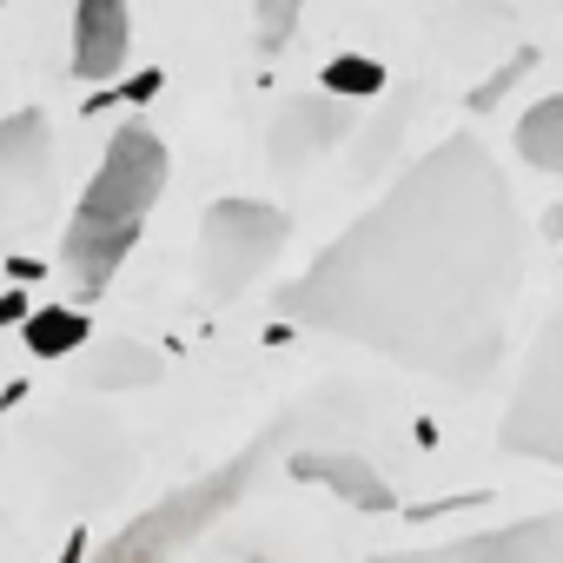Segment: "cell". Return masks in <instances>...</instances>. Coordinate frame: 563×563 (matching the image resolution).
<instances>
[{
    "instance_id": "15",
    "label": "cell",
    "mask_w": 563,
    "mask_h": 563,
    "mask_svg": "<svg viewBox=\"0 0 563 563\" xmlns=\"http://www.w3.org/2000/svg\"><path fill=\"white\" fill-rule=\"evenodd\" d=\"M325 87H332V100H365V93H378L385 87V67L378 60H332L325 67Z\"/></svg>"
},
{
    "instance_id": "5",
    "label": "cell",
    "mask_w": 563,
    "mask_h": 563,
    "mask_svg": "<svg viewBox=\"0 0 563 563\" xmlns=\"http://www.w3.org/2000/svg\"><path fill=\"white\" fill-rule=\"evenodd\" d=\"M497 444L530 457V464H556L563 471V299L543 319V332L523 352V372L510 385V405L497 418Z\"/></svg>"
},
{
    "instance_id": "6",
    "label": "cell",
    "mask_w": 563,
    "mask_h": 563,
    "mask_svg": "<svg viewBox=\"0 0 563 563\" xmlns=\"http://www.w3.org/2000/svg\"><path fill=\"white\" fill-rule=\"evenodd\" d=\"M60 186V153H54V126L41 107H21L0 120V258L14 252V239H27Z\"/></svg>"
},
{
    "instance_id": "2",
    "label": "cell",
    "mask_w": 563,
    "mask_h": 563,
    "mask_svg": "<svg viewBox=\"0 0 563 563\" xmlns=\"http://www.w3.org/2000/svg\"><path fill=\"white\" fill-rule=\"evenodd\" d=\"M345 411H352V398L345 391H325V398H292L278 418H265L258 424V438L252 444H239L232 457H219L212 471H199L192 484H179V490H166L153 510H140L133 523H120V537H107V550L93 556V563H179L212 523H225V510H239L258 484H265V471L272 464H286L299 444H332L325 431L332 424H345Z\"/></svg>"
},
{
    "instance_id": "3",
    "label": "cell",
    "mask_w": 563,
    "mask_h": 563,
    "mask_svg": "<svg viewBox=\"0 0 563 563\" xmlns=\"http://www.w3.org/2000/svg\"><path fill=\"white\" fill-rule=\"evenodd\" d=\"M159 192H166V140L140 120L113 126V140L67 219V239H60V272L80 299H100L113 286V272L133 258Z\"/></svg>"
},
{
    "instance_id": "11",
    "label": "cell",
    "mask_w": 563,
    "mask_h": 563,
    "mask_svg": "<svg viewBox=\"0 0 563 563\" xmlns=\"http://www.w3.org/2000/svg\"><path fill=\"white\" fill-rule=\"evenodd\" d=\"M74 378L87 391H100V398H120V391H140V385H159L166 378V358L146 339H93L74 358Z\"/></svg>"
},
{
    "instance_id": "4",
    "label": "cell",
    "mask_w": 563,
    "mask_h": 563,
    "mask_svg": "<svg viewBox=\"0 0 563 563\" xmlns=\"http://www.w3.org/2000/svg\"><path fill=\"white\" fill-rule=\"evenodd\" d=\"M292 239V219L286 206H265V199H212L206 219H199V292L206 299H239L252 278L286 252Z\"/></svg>"
},
{
    "instance_id": "13",
    "label": "cell",
    "mask_w": 563,
    "mask_h": 563,
    "mask_svg": "<svg viewBox=\"0 0 563 563\" xmlns=\"http://www.w3.org/2000/svg\"><path fill=\"white\" fill-rule=\"evenodd\" d=\"M21 332H27V352H41V358H74L93 345V325L74 306H34V319Z\"/></svg>"
},
{
    "instance_id": "7",
    "label": "cell",
    "mask_w": 563,
    "mask_h": 563,
    "mask_svg": "<svg viewBox=\"0 0 563 563\" xmlns=\"http://www.w3.org/2000/svg\"><path fill=\"white\" fill-rule=\"evenodd\" d=\"M54 484L74 497V504H100L113 497L133 471H140V451L133 438L113 424V418H67L54 431V457H47Z\"/></svg>"
},
{
    "instance_id": "9",
    "label": "cell",
    "mask_w": 563,
    "mask_h": 563,
    "mask_svg": "<svg viewBox=\"0 0 563 563\" xmlns=\"http://www.w3.org/2000/svg\"><path fill=\"white\" fill-rule=\"evenodd\" d=\"M352 107L345 100H332V93H299V100H286L278 107V120H272V133H265V159H272V173L278 179H299V173H312L325 153H339L345 140H352Z\"/></svg>"
},
{
    "instance_id": "16",
    "label": "cell",
    "mask_w": 563,
    "mask_h": 563,
    "mask_svg": "<svg viewBox=\"0 0 563 563\" xmlns=\"http://www.w3.org/2000/svg\"><path fill=\"white\" fill-rule=\"evenodd\" d=\"M252 21H258V47H265V54H278V47H286V41L306 27V14H299V8H258Z\"/></svg>"
},
{
    "instance_id": "12",
    "label": "cell",
    "mask_w": 563,
    "mask_h": 563,
    "mask_svg": "<svg viewBox=\"0 0 563 563\" xmlns=\"http://www.w3.org/2000/svg\"><path fill=\"white\" fill-rule=\"evenodd\" d=\"M133 47V14L120 0H87L74 8V74L80 80H113Z\"/></svg>"
},
{
    "instance_id": "8",
    "label": "cell",
    "mask_w": 563,
    "mask_h": 563,
    "mask_svg": "<svg viewBox=\"0 0 563 563\" xmlns=\"http://www.w3.org/2000/svg\"><path fill=\"white\" fill-rule=\"evenodd\" d=\"M372 563H563V510H543L504 530H471V537L424 543V550H385Z\"/></svg>"
},
{
    "instance_id": "14",
    "label": "cell",
    "mask_w": 563,
    "mask_h": 563,
    "mask_svg": "<svg viewBox=\"0 0 563 563\" xmlns=\"http://www.w3.org/2000/svg\"><path fill=\"white\" fill-rule=\"evenodd\" d=\"M517 153H523L537 173H556V179H563V93L537 100V107L517 120Z\"/></svg>"
},
{
    "instance_id": "10",
    "label": "cell",
    "mask_w": 563,
    "mask_h": 563,
    "mask_svg": "<svg viewBox=\"0 0 563 563\" xmlns=\"http://www.w3.org/2000/svg\"><path fill=\"white\" fill-rule=\"evenodd\" d=\"M286 477L319 484V490H332L339 504H352V510H365V517H385V510L398 504V490L385 484V471H378L365 451H345V444H299V451L286 457Z\"/></svg>"
},
{
    "instance_id": "1",
    "label": "cell",
    "mask_w": 563,
    "mask_h": 563,
    "mask_svg": "<svg viewBox=\"0 0 563 563\" xmlns=\"http://www.w3.org/2000/svg\"><path fill=\"white\" fill-rule=\"evenodd\" d=\"M517 292L523 219L497 159L477 140H438L278 292V312L418 378L484 385Z\"/></svg>"
},
{
    "instance_id": "18",
    "label": "cell",
    "mask_w": 563,
    "mask_h": 563,
    "mask_svg": "<svg viewBox=\"0 0 563 563\" xmlns=\"http://www.w3.org/2000/svg\"><path fill=\"white\" fill-rule=\"evenodd\" d=\"M543 232H550V239H563V206H550V212H543Z\"/></svg>"
},
{
    "instance_id": "17",
    "label": "cell",
    "mask_w": 563,
    "mask_h": 563,
    "mask_svg": "<svg viewBox=\"0 0 563 563\" xmlns=\"http://www.w3.org/2000/svg\"><path fill=\"white\" fill-rule=\"evenodd\" d=\"M34 319V299L27 292H0V332H8V325H27Z\"/></svg>"
}]
</instances>
